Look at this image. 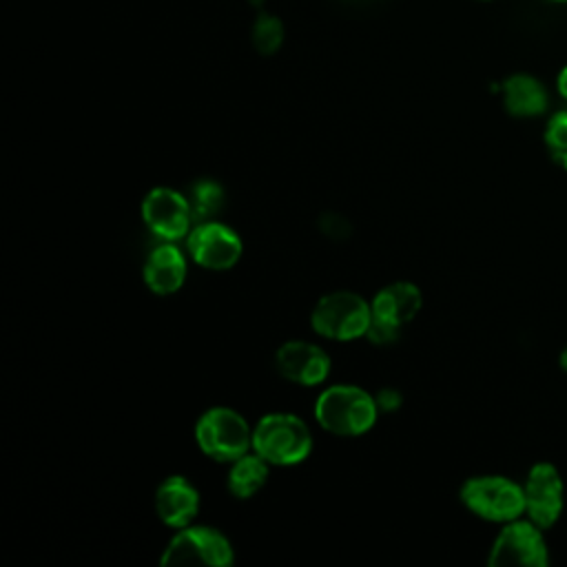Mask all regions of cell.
Wrapping results in <instances>:
<instances>
[{"instance_id": "52a82bcc", "label": "cell", "mask_w": 567, "mask_h": 567, "mask_svg": "<svg viewBox=\"0 0 567 567\" xmlns=\"http://www.w3.org/2000/svg\"><path fill=\"white\" fill-rule=\"evenodd\" d=\"M186 252L199 268L224 272L241 259L244 244L237 230L228 224L219 219H202L193 224L186 235Z\"/></svg>"}, {"instance_id": "cb8c5ba5", "label": "cell", "mask_w": 567, "mask_h": 567, "mask_svg": "<svg viewBox=\"0 0 567 567\" xmlns=\"http://www.w3.org/2000/svg\"><path fill=\"white\" fill-rule=\"evenodd\" d=\"M560 365H563V370L567 372V346H565L563 352H560Z\"/></svg>"}, {"instance_id": "5bb4252c", "label": "cell", "mask_w": 567, "mask_h": 567, "mask_svg": "<svg viewBox=\"0 0 567 567\" xmlns=\"http://www.w3.org/2000/svg\"><path fill=\"white\" fill-rule=\"evenodd\" d=\"M370 306L372 317L403 328L419 315L423 306V295L419 286L412 281H392L377 290Z\"/></svg>"}, {"instance_id": "7c38bea8", "label": "cell", "mask_w": 567, "mask_h": 567, "mask_svg": "<svg viewBox=\"0 0 567 567\" xmlns=\"http://www.w3.org/2000/svg\"><path fill=\"white\" fill-rule=\"evenodd\" d=\"M153 505H155L157 518L166 527L179 529L195 523L202 507V496L186 476L171 474L157 485Z\"/></svg>"}, {"instance_id": "ba28073f", "label": "cell", "mask_w": 567, "mask_h": 567, "mask_svg": "<svg viewBox=\"0 0 567 567\" xmlns=\"http://www.w3.org/2000/svg\"><path fill=\"white\" fill-rule=\"evenodd\" d=\"M144 226L162 241H179L193 228V206L186 195L171 186H153L140 206Z\"/></svg>"}, {"instance_id": "7402d4cb", "label": "cell", "mask_w": 567, "mask_h": 567, "mask_svg": "<svg viewBox=\"0 0 567 567\" xmlns=\"http://www.w3.org/2000/svg\"><path fill=\"white\" fill-rule=\"evenodd\" d=\"M374 401L379 405V412H396L403 405V394L396 388H381L374 392Z\"/></svg>"}, {"instance_id": "9a60e30c", "label": "cell", "mask_w": 567, "mask_h": 567, "mask_svg": "<svg viewBox=\"0 0 567 567\" xmlns=\"http://www.w3.org/2000/svg\"><path fill=\"white\" fill-rule=\"evenodd\" d=\"M503 104L514 117H536L547 111L545 84L529 73H514L503 82Z\"/></svg>"}, {"instance_id": "4fadbf2b", "label": "cell", "mask_w": 567, "mask_h": 567, "mask_svg": "<svg viewBox=\"0 0 567 567\" xmlns=\"http://www.w3.org/2000/svg\"><path fill=\"white\" fill-rule=\"evenodd\" d=\"M188 252H184L175 241H162L157 244L144 259L142 277L151 292L159 297H168L177 292L188 272Z\"/></svg>"}, {"instance_id": "30bf717a", "label": "cell", "mask_w": 567, "mask_h": 567, "mask_svg": "<svg viewBox=\"0 0 567 567\" xmlns=\"http://www.w3.org/2000/svg\"><path fill=\"white\" fill-rule=\"evenodd\" d=\"M275 368L286 381L315 388L328 379L332 361L319 343L306 339H290L277 348Z\"/></svg>"}, {"instance_id": "7a4b0ae2", "label": "cell", "mask_w": 567, "mask_h": 567, "mask_svg": "<svg viewBox=\"0 0 567 567\" xmlns=\"http://www.w3.org/2000/svg\"><path fill=\"white\" fill-rule=\"evenodd\" d=\"M252 450L272 467H292L312 452V432L290 412H268L252 425Z\"/></svg>"}, {"instance_id": "5b68a950", "label": "cell", "mask_w": 567, "mask_h": 567, "mask_svg": "<svg viewBox=\"0 0 567 567\" xmlns=\"http://www.w3.org/2000/svg\"><path fill=\"white\" fill-rule=\"evenodd\" d=\"M235 560V547L224 532L210 525L190 523L175 529L166 543L159 565H204V567H228Z\"/></svg>"}, {"instance_id": "603a6c76", "label": "cell", "mask_w": 567, "mask_h": 567, "mask_svg": "<svg viewBox=\"0 0 567 567\" xmlns=\"http://www.w3.org/2000/svg\"><path fill=\"white\" fill-rule=\"evenodd\" d=\"M556 86H558V93L567 100V64L560 69L558 80H556Z\"/></svg>"}, {"instance_id": "277c9868", "label": "cell", "mask_w": 567, "mask_h": 567, "mask_svg": "<svg viewBox=\"0 0 567 567\" xmlns=\"http://www.w3.org/2000/svg\"><path fill=\"white\" fill-rule=\"evenodd\" d=\"M372 321V306L352 290H332L317 299L310 312L312 330L330 341H354L365 337Z\"/></svg>"}, {"instance_id": "d6986e66", "label": "cell", "mask_w": 567, "mask_h": 567, "mask_svg": "<svg viewBox=\"0 0 567 567\" xmlns=\"http://www.w3.org/2000/svg\"><path fill=\"white\" fill-rule=\"evenodd\" d=\"M545 146L551 159L567 171V111H558L545 126Z\"/></svg>"}, {"instance_id": "44dd1931", "label": "cell", "mask_w": 567, "mask_h": 567, "mask_svg": "<svg viewBox=\"0 0 567 567\" xmlns=\"http://www.w3.org/2000/svg\"><path fill=\"white\" fill-rule=\"evenodd\" d=\"M319 228L330 239H346L350 235V224L339 213H323L319 219Z\"/></svg>"}, {"instance_id": "9c48e42d", "label": "cell", "mask_w": 567, "mask_h": 567, "mask_svg": "<svg viewBox=\"0 0 567 567\" xmlns=\"http://www.w3.org/2000/svg\"><path fill=\"white\" fill-rule=\"evenodd\" d=\"M487 563L492 567L503 565H529L545 567L549 563L547 543L540 534V527L534 520L514 518L494 538Z\"/></svg>"}, {"instance_id": "3957f363", "label": "cell", "mask_w": 567, "mask_h": 567, "mask_svg": "<svg viewBox=\"0 0 567 567\" xmlns=\"http://www.w3.org/2000/svg\"><path fill=\"white\" fill-rule=\"evenodd\" d=\"M195 443L208 458L233 463L252 450V425L228 405H213L195 421Z\"/></svg>"}, {"instance_id": "e0dca14e", "label": "cell", "mask_w": 567, "mask_h": 567, "mask_svg": "<svg viewBox=\"0 0 567 567\" xmlns=\"http://www.w3.org/2000/svg\"><path fill=\"white\" fill-rule=\"evenodd\" d=\"M188 199H190L193 215L197 221L215 219V215L224 206V188L219 186V182H215L210 177H202L193 184Z\"/></svg>"}, {"instance_id": "d4e9b609", "label": "cell", "mask_w": 567, "mask_h": 567, "mask_svg": "<svg viewBox=\"0 0 567 567\" xmlns=\"http://www.w3.org/2000/svg\"><path fill=\"white\" fill-rule=\"evenodd\" d=\"M547 2H567V0H547Z\"/></svg>"}, {"instance_id": "8992f818", "label": "cell", "mask_w": 567, "mask_h": 567, "mask_svg": "<svg viewBox=\"0 0 567 567\" xmlns=\"http://www.w3.org/2000/svg\"><path fill=\"white\" fill-rule=\"evenodd\" d=\"M461 503L478 518L489 523H509L525 512V489L507 476L483 474L461 485Z\"/></svg>"}, {"instance_id": "ac0fdd59", "label": "cell", "mask_w": 567, "mask_h": 567, "mask_svg": "<svg viewBox=\"0 0 567 567\" xmlns=\"http://www.w3.org/2000/svg\"><path fill=\"white\" fill-rule=\"evenodd\" d=\"M250 38H252V47L261 55H272L275 51H279L284 42V22L277 16L261 11L252 22Z\"/></svg>"}, {"instance_id": "ffe728a7", "label": "cell", "mask_w": 567, "mask_h": 567, "mask_svg": "<svg viewBox=\"0 0 567 567\" xmlns=\"http://www.w3.org/2000/svg\"><path fill=\"white\" fill-rule=\"evenodd\" d=\"M399 337H401V326H394V323L377 319V317H372V321L365 330V339L374 346H392V343H396Z\"/></svg>"}, {"instance_id": "6da1fadb", "label": "cell", "mask_w": 567, "mask_h": 567, "mask_svg": "<svg viewBox=\"0 0 567 567\" xmlns=\"http://www.w3.org/2000/svg\"><path fill=\"white\" fill-rule=\"evenodd\" d=\"M374 394L352 383H337L315 399V419L321 430L337 436H361L379 419Z\"/></svg>"}, {"instance_id": "2e32d148", "label": "cell", "mask_w": 567, "mask_h": 567, "mask_svg": "<svg viewBox=\"0 0 567 567\" xmlns=\"http://www.w3.org/2000/svg\"><path fill=\"white\" fill-rule=\"evenodd\" d=\"M270 463L259 456L255 450L241 454L233 463H228V474H226V489L239 498L248 501L252 498L268 481L270 474Z\"/></svg>"}, {"instance_id": "8fae6325", "label": "cell", "mask_w": 567, "mask_h": 567, "mask_svg": "<svg viewBox=\"0 0 567 567\" xmlns=\"http://www.w3.org/2000/svg\"><path fill=\"white\" fill-rule=\"evenodd\" d=\"M525 512L540 529L551 527L563 512V478L551 463H536L525 478Z\"/></svg>"}]
</instances>
